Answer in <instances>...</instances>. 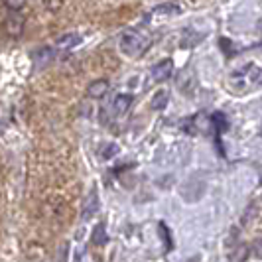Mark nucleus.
I'll use <instances>...</instances> for the list:
<instances>
[{
	"label": "nucleus",
	"instance_id": "f257e3e1",
	"mask_svg": "<svg viewBox=\"0 0 262 262\" xmlns=\"http://www.w3.org/2000/svg\"><path fill=\"white\" fill-rule=\"evenodd\" d=\"M148 46H150V34H146L144 30H128L120 38V52L130 57L142 55L148 50Z\"/></svg>",
	"mask_w": 262,
	"mask_h": 262
},
{
	"label": "nucleus",
	"instance_id": "f03ea898",
	"mask_svg": "<svg viewBox=\"0 0 262 262\" xmlns=\"http://www.w3.org/2000/svg\"><path fill=\"white\" fill-rule=\"evenodd\" d=\"M24 28H26V20H24L22 14L18 12L8 14L4 18V22H2V30H4V34L8 38H20L24 34Z\"/></svg>",
	"mask_w": 262,
	"mask_h": 262
},
{
	"label": "nucleus",
	"instance_id": "7ed1b4c3",
	"mask_svg": "<svg viewBox=\"0 0 262 262\" xmlns=\"http://www.w3.org/2000/svg\"><path fill=\"white\" fill-rule=\"evenodd\" d=\"M97 211H99V191L93 189L91 193L87 195V199H85V203H83V211H81L83 221H89Z\"/></svg>",
	"mask_w": 262,
	"mask_h": 262
},
{
	"label": "nucleus",
	"instance_id": "20e7f679",
	"mask_svg": "<svg viewBox=\"0 0 262 262\" xmlns=\"http://www.w3.org/2000/svg\"><path fill=\"white\" fill-rule=\"evenodd\" d=\"M171 71H173V61L171 59H162L152 67V79L154 81H166L168 77H171Z\"/></svg>",
	"mask_w": 262,
	"mask_h": 262
},
{
	"label": "nucleus",
	"instance_id": "39448f33",
	"mask_svg": "<svg viewBox=\"0 0 262 262\" xmlns=\"http://www.w3.org/2000/svg\"><path fill=\"white\" fill-rule=\"evenodd\" d=\"M108 89H111V85H108L106 79H97V81H93L91 85L87 87V95L91 99H103L108 93Z\"/></svg>",
	"mask_w": 262,
	"mask_h": 262
},
{
	"label": "nucleus",
	"instance_id": "423d86ee",
	"mask_svg": "<svg viewBox=\"0 0 262 262\" xmlns=\"http://www.w3.org/2000/svg\"><path fill=\"white\" fill-rule=\"evenodd\" d=\"M79 43H81V38H79L77 34H66V36L57 38V41H55L57 50H61V52H69V50L77 48Z\"/></svg>",
	"mask_w": 262,
	"mask_h": 262
},
{
	"label": "nucleus",
	"instance_id": "0eeeda50",
	"mask_svg": "<svg viewBox=\"0 0 262 262\" xmlns=\"http://www.w3.org/2000/svg\"><path fill=\"white\" fill-rule=\"evenodd\" d=\"M132 105V97L130 95H118L117 99H115V111H117L118 115H124Z\"/></svg>",
	"mask_w": 262,
	"mask_h": 262
},
{
	"label": "nucleus",
	"instance_id": "6e6552de",
	"mask_svg": "<svg viewBox=\"0 0 262 262\" xmlns=\"http://www.w3.org/2000/svg\"><path fill=\"white\" fill-rule=\"evenodd\" d=\"M182 12V8L178 6V4H173V2H168V4H160L154 8V14H164V16H176V14Z\"/></svg>",
	"mask_w": 262,
	"mask_h": 262
},
{
	"label": "nucleus",
	"instance_id": "1a4fd4ad",
	"mask_svg": "<svg viewBox=\"0 0 262 262\" xmlns=\"http://www.w3.org/2000/svg\"><path fill=\"white\" fill-rule=\"evenodd\" d=\"M106 241H108V235H106V231H105V225L99 223L93 229V243H95V245H105Z\"/></svg>",
	"mask_w": 262,
	"mask_h": 262
},
{
	"label": "nucleus",
	"instance_id": "9d476101",
	"mask_svg": "<svg viewBox=\"0 0 262 262\" xmlns=\"http://www.w3.org/2000/svg\"><path fill=\"white\" fill-rule=\"evenodd\" d=\"M168 105V93L166 91H158L154 95V99H152V106L156 108V111H164Z\"/></svg>",
	"mask_w": 262,
	"mask_h": 262
},
{
	"label": "nucleus",
	"instance_id": "9b49d317",
	"mask_svg": "<svg viewBox=\"0 0 262 262\" xmlns=\"http://www.w3.org/2000/svg\"><path fill=\"white\" fill-rule=\"evenodd\" d=\"M2 4L10 10V12H20L26 6V0H2Z\"/></svg>",
	"mask_w": 262,
	"mask_h": 262
},
{
	"label": "nucleus",
	"instance_id": "f8f14e48",
	"mask_svg": "<svg viewBox=\"0 0 262 262\" xmlns=\"http://www.w3.org/2000/svg\"><path fill=\"white\" fill-rule=\"evenodd\" d=\"M213 124H215L217 130H227V118H225V115H221V113L213 115Z\"/></svg>",
	"mask_w": 262,
	"mask_h": 262
},
{
	"label": "nucleus",
	"instance_id": "ddd939ff",
	"mask_svg": "<svg viewBox=\"0 0 262 262\" xmlns=\"http://www.w3.org/2000/svg\"><path fill=\"white\" fill-rule=\"evenodd\" d=\"M43 4H46V8H50L52 12H57V10L63 6V0H43Z\"/></svg>",
	"mask_w": 262,
	"mask_h": 262
},
{
	"label": "nucleus",
	"instance_id": "4468645a",
	"mask_svg": "<svg viewBox=\"0 0 262 262\" xmlns=\"http://www.w3.org/2000/svg\"><path fill=\"white\" fill-rule=\"evenodd\" d=\"M250 250H252V254H254L256 258H262V238H256V241L252 243Z\"/></svg>",
	"mask_w": 262,
	"mask_h": 262
},
{
	"label": "nucleus",
	"instance_id": "2eb2a0df",
	"mask_svg": "<svg viewBox=\"0 0 262 262\" xmlns=\"http://www.w3.org/2000/svg\"><path fill=\"white\" fill-rule=\"evenodd\" d=\"M117 152H118V148H117V146H115V144H111V146H106L105 150L101 152V156H103V158H105V160H106V158H113V156H111V154H117Z\"/></svg>",
	"mask_w": 262,
	"mask_h": 262
}]
</instances>
